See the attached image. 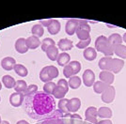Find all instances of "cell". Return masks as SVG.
Returning a JSON list of instances; mask_svg holds the SVG:
<instances>
[{
  "instance_id": "cell-42",
  "label": "cell",
  "mask_w": 126,
  "mask_h": 124,
  "mask_svg": "<svg viewBox=\"0 0 126 124\" xmlns=\"http://www.w3.org/2000/svg\"><path fill=\"white\" fill-rule=\"evenodd\" d=\"M57 85L59 86V87H62L63 88H65L67 91L69 90V84H68V81H67L66 79H63V78L59 79Z\"/></svg>"
},
{
  "instance_id": "cell-2",
  "label": "cell",
  "mask_w": 126,
  "mask_h": 124,
  "mask_svg": "<svg viewBox=\"0 0 126 124\" xmlns=\"http://www.w3.org/2000/svg\"><path fill=\"white\" fill-rule=\"evenodd\" d=\"M95 50L103 53L105 57H112L114 55V49L109 45L107 37L101 35L95 41Z\"/></svg>"
},
{
  "instance_id": "cell-4",
  "label": "cell",
  "mask_w": 126,
  "mask_h": 124,
  "mask_svg": "<svg viewBox=\"0 0 126 124\" xmlns=\"http://www.w3.org/2000/svg\"><path fill=\"white\" fill-rule=\"evenodd\" d=\"M82 81L86 87L88 88L92 87L95 83V73L93 72V71H91L90 69L86 70L82 76Z\"/></svg>"
},
{
  "instance_id": "cell-7",
  "label": "cell",
  "mask_w": 126,
  "mask_h": 124,
  "mask_svg": "<svg viewBox=\"0 0 126 124\" xmlns=\"http://www.w3.org/2000/svg\"><path fill=\"white\" fill-rule=\"evenodd\" d=\"M78 28V24L76 19H69L65 26V31L69 36H73Z\"/></svg>"
},
{
  "instance_id": "cell-40",
  "label": "cell",
  "mask_w": 126,
  "mask_h": 124,
  "mask_svg": "<svg viewBox=\"0 0 126 124\" xmlns=\"http://www.w3.org/2000/svg\"><path fill=\"white\" fill-rule=\"evenodd\" d=\"M91 42V39H89L87 41H79L77 43H76V47L78 49H83L85 50L86 48H88L89 45V43Z\"/></svg>"
},
{
  "instance_id": "cell-12",
  "label": "cell",
  "mask_w": 126,
  "mask_h": 124,
  "mask_svg": "<svg viewBox=\"0 0 126 124\" xmlns=\"http://www.w3.org/2000/svg\"><path fill=\"white\" fill-rule=\"evenodd\" d=\"M81 107V100L79 98H72L68 102V110L70 113H75Z\"/></svg>"
},
{
  "instance_id": "cell-32",
  "label": "cell",
  "mask_w": 126,
  "mask_h": 124,
  "mask_svg": "<svg viewBox=\"0 0 126 124\" xmlns=\"http://www.w3.org/2000/svg\"><path fill=\"white\" fill-rule=\"evenodd\" d=\"M85 117L86 119H90V118H97L98 117V109L94 106H89L86 109L85 112Z\"/></svg>"
},
{
  "instance_id": "cell-9",
  "label": "cell",
  "mask_w": 126,
  "mask_h": 124,
  "mask_svg": "<svg viewBox=\"0 0 126 124\" xmlns=\"http://www.w3.org/2000/svg\"><path fill=\"white\" fill-rule=\"evenodd\" d=\"M108 39V43L113 49H115L117 46L122 44V36H121L119 33H113L107 38Z\"/></svg>"
},
{
  "instance_id": "cell-46",
  "label": "cell",
  "mask_w": 126,
  "mask_h": 124,
  "mask_svg": "<svg viewBox=\"0 0 126 124\" xmlns=\"http://www.w3.org/2000/svg\"><path fill=\"white\" fill-rule=\"evenodd\" d=\"M80 28H82V29H84V30L88 31V32H90V30H91V28H90V26H89V24H87V25H84V26H79Z\"/></svg>"
},
{
  "instance_id": "cell-35",
  "label": "cell",
  "mask_w": 126,
  "mask_h": 124,
  "mask_svg": "<svg viewBox=\"0 0 126 124\" xmlns=\"http://www.w3.org/2000/svg\"><path fill=\"white\" fill-rule=\"evenodd\" d=\"M69 65H70L71 68H72V70H73V72H74V75H76V74L81 71V68H82L81 63H80L79 61H77V60H73V61H71L70 63H69Z\"/></svg>"
},
{
  "instance_id": "cell-14",
  "label": "cell",
  "mask_w": 126,
  "mask_h": 124,
  "mask_svg": "<svg viewBox=\"0 0 126 124\" xmlns=\"http://www.w3.org/2000/svg\"><path fill=\"white\" fill-rule=\"evenodd\" d=\"M124 66V60L121 58H112V66H111V72L114 74H117L122 70Z\"/></svg>"
},
{
  "instance_id": "cell-16",
  "label": "cell",
  "mask_w": 126,
  "mask_h": 124,
  "mask_svg": "<svg viewBox=\"0 0 126 124\" xmlns=\"http://www.w3.org/2000/svg\"><path fill=\"white\" fill-rule=\"evenodd\" d=\"M26 44H27V47L28 49H37L38 47L41 45V40L40 38H38L36 36H29L28 38H26Z\"/></svg>"
},
{
  "instance_id": "cell-22",
  "label": "cell",
  "mask_w": 126,
  "mask_h": 124,
  "mask_svg": "<svg viewBox=\"0 0 126 124\" xmlns=\"http://www.w3.org/2000/svg\"><path fill=\"white\" fill-rule=\"evenodd\" d=\"M81 83H82L81 78L78 77L77 75H74L73 77H71L69 79V81H68L69 88H72V89H77L78 88H80Z\"/></svg>"
},
{
  "instance_id": "cell-10",
  "label": "cell",
  "mask_w": 126,
  "mask_h": 124,
  "mask_svg": "<svg viewBox=\"0 0 126 124\" xmlns=\"http://www.w3.org/2000/svg\"><path fill=\"white\" fill-rule=\"evenodd\" d=\"M15 50L18 52L19 54H26L28 51V47L26 44V40L25 38H19L17 41H15Z\"/></svg>"
},
{
  "instance_id": "cell-1",
  "label": "cell",
  "mask_w": 126,
  "mask_h": 124,
  "mask_svg": "<svg viewBox=\"0 0 126 124\" xmlns=\"http://www.w3.org/2000/svg\"><path fill=\"white\" fill-rule=\"evenodd\" d=\"M24 109L32 119H46L56 110V102L52 95L44 91H38L25 97Z\"/></svg>"
},
{
  "instance_id": "cell-11",
  "label": "cell",
  "mask_w": 126,
  "mask_h": 124,
  "mask_svg": "<svg viewBox=\"0 0 126 124\" xmlns=\"http://www.w3.org/2000/svg\"><path fill=\"white\" fill-rule=\"evenodd\" d=\"M98 66L100 68L101 71H110L111 66H112V57H102L99 62Z\"/></svg>"
},
{
  "instance_id": "cell-43",
  "label": "cell",
  "mask_w": 126,
  "mask_h": 124,
  "mask_svg": "<svg viewBox=\"0 0 126 124\" xmlns=\"http://www.w3.org/2000/svg\"><path fill=\"white\" fill-rule=\"evenodd\" d=\"M53 20L54 19H45V20H40L39 22H40V25L42 26L43 27H48L52 24Z\"/></svg>"
},
{
  "instance_id": "cell-53",
  "label": "cell",
  "mask_w": 126,
  "mask_h": 124,
  "mask_svg": "<svg viewBox=\"0 0 126 124\" xmlns=\"http://www.w3.org/2000/svg\"><path fill=\"white\" fill-rule=\"evenodd\" d=\"M0 101H1V98H0Z\"/></svg>"
},
{
  "instance_id": "cell-29",
  "label": "cell",
  "mask_w": 126,
  "mask_h": 124,
  "mask_svg": "<svg viewBox=\"0 0 126 124\" xmlns=\"http://www.w3.org/2000/svg\"><path fill=\"white\" fill-rule=\"evenodd\" d=\"M68 102H69L68 99L63 98V99H60V100H59V102L58 103V110H60L64 115H65V114L70 113V112H69V110H68Z\"/></svg>"
},
{
  "instance_id": "cell-48",
  "label": "cell",
  "mask_w": 126,
  "mask_h": 124,
  "mask_svg": "<svg viewBox=\"0 0 126 124\" xmlns=\"http://www.w3.org/2000/svg\"><path fill=\"white\" fill-rule=\"evenodd\" d=\"M122 41H124L126 43V32L123 34V36H122Z\"/></svg>"
},
{
  "instance_id": "cell-47",
  "label": "cell",
  "mask_w": 126,
  "mask_h": 124,
  "mask_svg": "<svg viewBox=\"0 0 126 124\" xmlns=\"http://www.w3.org/2000/svg\"><path fill=\"white\" fill-rule=\"evenodd\" d=\"M16 124H29L26 120H24V119H21V120H19V121H17V123Z\"/></svg>"
},
{
  "instance_id": "cell-20",
  "label": "cell",
  "mask_w": 126,
  "mask_h": 124,
  "mask_svg": "<svg viewBox=\"0 0 126 124\" xmlns=\"http://www.w3.org/2000/svg\"><path fill=\"white\" fill-rule=\"evenodd\" d=\"M98 117L101 119H109L112 117V110L109 107L102 106L98 109Z\"/></svg>"
},
{
  "instance_id": "cell-21",
  "label": "cell",
  "mask_w": 126,
  "mask_h": 124,
  "mask_svg": "<svg viewBox=\"0 0 126 124\" xmlns=\"http://www.w3.org/2000/svg\"><path fill=\"white\" fill-rule=\"evenodd\" d=\"M2 83L3 85L5 86L6 88H14L15 87V84H16V80L14 78L11 76V75H4L2 77Z\"/></svg>"
},
{
  "instance_id": "cell-31",
  "label": "cell",
  "mask_w": 126,
  "mask_h": 124,
  "mask_svg": "<svg viewBox=\"0 0 126 124\" xmlns=\"http://www.w3.org/2000/svg\"><path fill=\"white\" fill-rule=\"evenodd\" d=\"M75 34H76L77 38L79 39V41H87V40L90 39L89 32L84 30V29H82V28H80L79 26H78V28H77V30H76V32H75Z\"/></svg>"
},
{
  "instance_id": "cell-33",
  "label": "cell",
  "mask_w": 126,
  "mask_h": 124,
  "mask_svg": "<svg viewBox=\"0 0 126 124\" xmlns=\"http://www.w3.org/2000/svg\"><path fill=\"white\" fill-rule=\"evenodd\" d=\"M51 45H56V42L55 41L51 39V38H45V39H43L42 41V43H41V47H42V51H46L47 50V48L49 46H51Z\"/></svg>"
},
{
  "instance_id": "cell-51",
  "label": "cell",
  "mask_w": 126,
  "mask_h": 124,
  "mask_svg": "<svg viewBox=\"0 0 126 124\" xmlns=\"http://www.w3.org/2000/svg\"><path fill=\"white\" fill-rule=\"evenodd\" d=\"M1 89H2V82L0 81V90H1Z\"/></svg>"
},
{
  "instance_id": "cell-45",
  "label": "cell",
  "mask_w": 126,
  "mask_h": 124,
  "mask_svg": "<svg viewBox=\"0 0 126 124\" xmlns=\"http://www.w3.org/2000/svg\"><path fill=\"white\" fill-rule=\"evenodd\" d=\"M97 124H113L110 119H102L101 121H98Z\"/></svg>"
},
{
  "instance_id": "cell-15",
  "label": "cell",
  "mask_w": 126,
  "mask_h": 124,
  "mask_svg": "<svg viewBox=\"0 0 126 124\" xmlns=\"http://www.w3.org/2000/svg\"><path fill=\"white\" fill-rule=\"evenodd\" d=\"M45 53H46V56L50 60L56 61L58 59V55H59V49L56 45H51V46L48 47Z\"/></svg>"
},
{
  "instance_id": "cell-18",
  "label": "cell",
  "mask_w": 126,
  "mask_h": 124,
  "mask_svg": "<svg viewBox=\"0 0 126 124\" xmlns=\"http://www.w3.org/2000/svg\"><path fill=\"white\" fill-rule=\"evenodd\" d=\"M57 62H58V64L59 66L64 68L66 65H68L69 63L71 62V56L69 55L67 52H62L61 54L58 55Z\"/></svg>"
},
{
  "instance_id": "cell-28",
  "label": "cell",
  "mask_w": 126,
  "mask_h": 124,
  "mask_svg": "<svg viewBox=\"0 0 126 124\" xmlns=\"http://www.w3.org/2000/svg\"><path fill=\"white\" fill-rule=\"evenodd\" d=\"M40 79L44 84L52 81V79L49 75V72H48V66H45V67H43L42 69V71L40 72Z\"/></svg>"
},
{
  "instance_id": "cell-39",
  "label": "cell",
  "mask_w": 126,
  "mask_h": 124,
  "mask_svg": "<svg viewBox=\"0 0 126 124\" xmlns=\"http://www.w3.org/2000/svg\"><path fill=\"white\" fill-rule=\"evenodd\" d=\"M63 74H64V76L66 78H70L73 77L74 75V72H73V70H72V68H71V66L70 65H66L65 67L63 68Z\"/></svg>"
},
{
  "instance_id": "cell-49",
  "label": "cell",
  "mask_w": 126,
  "mask_h": 124,
  "mask_svg": "<svg viewBox=\"0 0 126 124\" xmlns=\"http://www.w3.org/2000/svg\"><path fill=\"white\" fill-rule=\"evenodd\" d=\"M0 124H10V122H9L8 120H2Z\"/></svg>"
},
{
  "instance_id": "cell-30",
  "label": "cell",
  "mask_w": 126,
  "mask_h": 124,
  "mask_svg": "<svg viewBox=\"0 0 126 124\" xmlns=\"http://www.w3.org/2000/svg\"><path fill=\"white\" fill-rule=\"evenodd\" d=\"M26 88H27V84L26 83V81H24V80H18V81H16L15 87H14L15 92L25 93Z\"/></svg>"
},
{
  "instance_id": "cell-37",
  "label": "cell",
  "mask_w": 126,
  "mask_h": 124,
  "mask_svg": "<svg viewBox=\"0 0 126 124\" xmlns=\"http://www.w3.org/2000/svg\"><path fill=\"white\" fill-rule=\"evenodd\" d=\"M36 92H38V86L37 85H29L27 86V88H26V92L24 93L25 94V97L26 96H29V95H32V94H35Z\"/></svg>"
},
{
  "instance_id": "cell-6",
  "label": "cell",
  "mask_w": 126,
  "mask_h": 124,
  "mask_svg": "<svg viewBox=\"0 0 126 124\" xmlns=\"http://www.w3.org/2000/svg\"><path fill=\"white\" fill-rule=\"evenodd\" d=\"M99 79L100 81L105 83L106 85L111 86L114 82L115 74L110 71H101V72L99 73Z\"/></svg>"
},
{
  "instance_id": "cell-38",
  "label": "cell",
  "mask_w": 126,
  "mask_h": 124,
  "mask_svg": "<svg viewBox=\"0 0 126 124\" xmlns=\"http://www.w3.org/2000/svg\"><path fill=\"white\" fill-rule=\"evenodd\" d=\"M40 124H65L61 119H46Z\"/></svg>"
},
{
  "instance_id": "cell-36",
  "label": "cell",
  "mask_w": 126,
  "mask_h": 124,
  "mask_svg": "<svg viewBox=\"0 0 126 124\" xmlns=\"http://www.w3.org/2000/svg\"><path fill=\"white\" fill-rule=\"evenodd\" d=\"M48 72H49V75L51 79H55L58 76V69L56 66H53V65H49L48 66Z\"/></svg>"
},
{
  "instance_id": "cell-41",
  "label": "cell",
  "mask_w": 126,
  "mask_h": 124,
  "mask_svg": "<svg viewBox=\"0 0 126 124\" xmlns=\"http://www.w3.org/2000/svg\"><path fill=\"white\" fill-rule=\"evenodd\" d=\"M63 117H64V114L60 110L56 109L55 111H53V113L48 117L47 119H61Z\"/></svg>"
},
{
  "instance_id": "cell-17",
  "label": "cell",
  "mask_w": 126,
  "mask_h": 124,
  "mask_svg": "<svg viewBox=\"0 0 126 124\" xmlns=\"http://www.w3.org/2000/svg\"><path fill=\"white\" fill-rule=\"evenodd\" d=\"M83 56L85 59L88 61H93L95 58L97 57V51L95 50L93 47H88L83 51Z\"/></svg>"
},
{
  "instance_id": "cell-44",
  "label": "cell",
  "mask_w": 126,
  "mask_h": 124,
  "mask_svg": "<svg viewBox=\"0 0 126 124\" xmlns=\"http://www.w3.org/2000/svg\"><path fill=\"white\" fill-rule=\"evenodd\" d=\"M77 20V24H78V26H84V25H87L89 24V21L85 20V19H76Z\"/></svg>"
},
{
  "instance_id": "cell-24",
  "label": "cell",
  "mask_w": 126,
  "mask_h": 124,
  "mask_svg": "<svg viewBox=\"0 0 126 124\" xmlns=\"http://www.w3.org/2000/svg\"><path fill=\"white\" fill-rule=\"evenodd\" d=\"M92 87H93V90H94L95 93L102 94L106 89V88L108 87V85H106L105 83L102 82V81H95L94 85Z\"/></svg>"
},
{
  "instance_id": "cell-19",
  "label": "cell",
  "mask_w": 126,
  "mask_h": 124,
  "mask_svg": "<svg viewBox=\"0 0 126 124\" xmlns=\"http://www.w3.org/2000/svg\"><path fill=\"white\" fill-rule=\"evenodd\" d=\"M60 28H61L60 22L58 20L54 19L52 22V24L47 27V30L50 35H57L58 32L60 31Z\"/></svg>"
},
{
  "instance_id": "cell-26",
  "label": "cell",
  "mask_w": 126,
  "mask_h": 124,
  "mask_svg": "<svg viewBox=\"0 0 126 124\" xmlns=\"http://www.w3.org/2000/svg\"><path fill=\"white\" fill-rule=\"evenodd\" d=\"M31 33L33 36H36L38 38H41L44 34V28L40 24H36L31 27Z\"/></svg>"
},
{
  "instance_id": "cell-25",
  "label": "cell",
  "mask_w": 126,
  "mask_h": 124,
  "mask_svg": "<svg viewBox=\"0 0 126 124\" xmlns=\"http://www.w3.org/2000/svg\"><path fill=\"white\" fill-rule=\"evenodd\" d=\"M14 72L16 74H18L21 77H26V75L28 74V71L26 68V66H24L23 64H16L14 66Z\"/></svg>"
},
{
  "instance_id": "cell-34",
  "label": "cell",
  "mask_w": 126,
  "mask_h": 124,
  "mask_svg": "<svg viewBox=\"0 0 126 124\" xmlns=\"http://www.w3.org/2000/svg\"><path fill=\"white\" fill-rule=\"evenodd\" d=\"M56 87H57V85L54 82H52V81L45 83L44 86H43V91L45 93H47V94H49V95H52L53 91H54V89H55Z\"/></svg>"
},
{
  "instance_id": "cell-27",
  "label": "cell",
  "mask_w": 126,
  "mask_h": 124,
  "mask_svg": "<svg viewBox=\"0 0 126 124\" xmlns=\"http://www.w3.org/2000/svg\"><path fill=\"white\" fill-rule=\"evenodd\" d=\"M114 54H116L117 57H119L121 59H125L126 58V46L123 44H121L117 46L114 49Z\"/></svg>"
},
{
  "instance_id": "cell-50",
  "label": "cell",
  "mask_w": 126,
  "mask_h": 124,
  "mask_svg": "<svg viewBox=\"0 0 126 124\" xmlns=\"http://www.w3.org/2000/svg\"><path fill=\"white\" fill-rule=\"evenodd\" d=\"M106 26H108V27H116L115 26H111V25H106Z\"/></svg>"
},
{
  "instance_id": "cell-23",
  "label": "cell",
  "mask_w": 126,
  "mask_h": 124,
  "mask_svg": "<svg viewBox=\"0 0 126 124\" xmlns=\"http://www.w3.org/2000/svg\"><path fill=\"white\" fill-rule=\"evenodd\" d=\"M67 92H68V91H67L65 88H63L62 87H59V86L57 85V87L55 88L54 91H53L52 96L54 98L59 99V100H60V99H63L65 97V95H66Z\"/></svg>"
},
{
  "instance_id": "cell-8",
  "label": "cell",
  "mask_w": 126,
  "mask_h": 124,
  "mask_svg": "<svg viewBox=\"0 0 126 124\" xmlns=\"http://www.w3.org/2000/svg\"><path fill=\"white\" fill-rule=\"evenodd\" d=\"M16 64L17 63H16L15 58L11 57H6L1 60V67L3 68L5 71H8V72L13 70Z\"/></svg>"
},
{
  "instance_id": "cell-13",
  "label": "cell",
  "mask_w": 126,
  "mask_h": 124,
  "mask_svg": "<svg viewBox=\"0 0 126 124\" xmlns=\"http://www.w3.org/2000/svg\"><path fill=\"white\" fill-rule=\"evenodd\" d=\"M74 47V42L69 39H61L58 42V48L61 51H70Z\"/></svg>"
},
{
  "instance_id": "cell-3",
  "label": "cell",
  "mask_w": 126,
  "mask_h": 124,
  "mask_svg": "<svg viewBox=\"0 0 126 124\" xmlns=\"http://www.w3.org/2000/svg\"><path fill=\"white\" fill-rule=\"evenodd\" d=\"M116 97V88L113 86H108L101 94V99L105 103H111Z\"/></svg>"
},
{
  "instance_id": "cell-52",
  "label": "cell",
  "mask_w": 126,
  "mask_h": 124,
  "mask_svg": "<svg viewBox=\"0 0 126 124\" xmlns=\"http://www.w3.org/2000/svg\"><path fill=\"white\" fill-rule=\"evenodd\" d=\"M1 121H2V119H1V117H0V123H1Z\"/></svg>"
},
{
  "instance_id": "cell-5",
  "label": "cell",
  "mask_w": 126,
  "mask_h": 124,
  "mask_svg": "<svg viewBox=\"0 0 126 124\" xmlns=\"http://www.w3.org/2000/svg\"><path fill=\"white\" fill-rule=\"evenodd\" d=\"M25 94L24 93L14 92L10 96V103L13 107H19L24 103Z\"/></svg>"
}]
</instances>
